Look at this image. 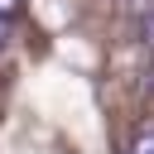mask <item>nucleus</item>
Segmentation results:
<instances>
[{"mask_svg":"<svg viewBox=\"0 0 154 154\" xmlns=\"http://www.w3.org/2000/svg\"><path fill=\"white\" fill-rule=\"evenodd\" d=\"M125 154H154V125H144V130L130 140V149H125Z\"/></svg>","mask_w":154,"mask_h":154,"instance_id":"obj_1","label":"nucleus"},{"mask_svg":"<svg viewBox=\"0 0 154 154\" xmlns=\"http://www.w3.org/2000/svg\"><path fill=\"white\" fill-rule=\"evenodd\" d=\"M19 10H24V0H0V19H14Z\"/></svg>","mask_w":154,"mask_h":154,"instance_id":"obj_2","label":"nucleus"},{"mask_svg":"<svg viewBox=\"0 0 154 154\" xmlns=\"http://www.w3.org/2000/svg\"><path fill=\"white\" fill-rule=\"evenodd\" d=\"M144 43L154 48V10H149V19H144Z\"/></svg>","mask_w":154,"mask_h":154,"instance_id":"obj_3","label":"nucleus"},{"mask_svg":"<svg viewBox=\"0 0 154 154\" xmlns=\"http://www.w3.org/2000/svg\"><path fill=\"white\" fill-rule=\"evenodd\" d=\"M5 43H10V19H0V53H5Z\"/></svg>","mask_w":154,"mask_h":154,"instance_id":"obj_4","label":"nucleus"}]
</instances>
